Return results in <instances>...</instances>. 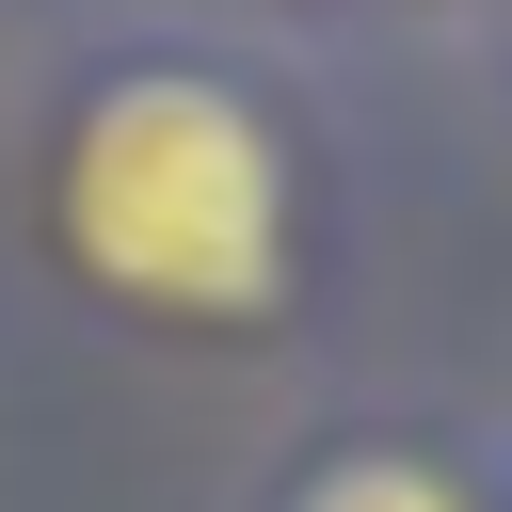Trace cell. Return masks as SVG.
<instances>
[{"mask_svg":"<svg viewBox=\"0 0 512 512\" xmlns=\"http://www.w3.org/2000/svg\"><path fill=\"white\" fill-rule=\"evenodd\" d=\"M64 256L144 320H272L288 304V144L208 64H112L64 128Z\"/></svg>","mask_w":512,"mask_h":512,"instance_id":"6da1fadb","label":"cell"},{"mask_svg":"<svg viewBox=\"0 0 512 512\" xmlns=\"http://www.w3.org/2000/svg\"><path fill=\"white\" fill-rule=\"evenodd\" d=\"M288 512H480V496H464L448 464H416V448H336Z\"/></svg>","mask_w":512,"mask_h":512,"instance_id":"7a4b0ae2","label":"cell"}]
</instances>
